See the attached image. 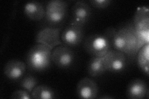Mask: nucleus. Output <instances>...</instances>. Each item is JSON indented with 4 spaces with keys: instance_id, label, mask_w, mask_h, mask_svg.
<instances>
[{
    "instance_id": "12",
    "label": "nucleus",
    "mask_w": 149,
    "mask_h": 99,
    "mask_svg": "<svg viewBox=\"0 0 149 99\" xmlns=\"http://www.w3.org/2000/svg\"><path fill=\"white\" fill-rule=\"evenodd\" d=\"M126 95L130 99H142L148 95V87L146 82L142 79H136L128 84Z\"/></svg>"
},
{
    "instance_id": "7",
    "label": "nucleus",
    "mask_w": 149,
    "mask_h": 99,
    "mask_svg": "<svg viewBox=\"0 0 149 99\" xmlns=\"http://www.w3.org/2000/svg\"><path fill=\"white\" fill-rule=\"evenodd\" d=\"M103 57L107 71L120 73L127 68L129 63L127 56L124 53L114 49L110 50Z\"/></svg>"
},
{
    "instance_id": "18",
    "label": "nucleus",
    "mask_w": 149,
    "mask_h": 99,
    "mask_svg": "<svg viewBox=\"0 0 149 99\" xmlns=\"http://www.w3.org/2000/svg\"><path fill=\"white\" fill-rule=\"evenodd\" d=\"M39 81L36 78L31 74L25 76L20 82V86L31 93L33 89L38 86Z\"/></svg>"
},
{
    "instance_id": "15",
    "label": "nucleus",
    "mask_w": 149,
    "mask_h": 99,
    "mask_svg": "<svg viewBox=\"0 0 149 99\" xmlns=\"http://www.w3.org/2000/svg\"><path fill=\"white\" fill-rule=\"evenodd\" d=\"M87 71L90 76L96 78L101 76L106 71L103 57L93 56L88 62Z\"/></svg>"
},
{
    "instance_id": "10",
    "label": "nucleus",
    "mask_w": 149,
    "mask_h": 99,
    "mask_svg": "<svg viewBox=\"0 0 149 99\" xmlns=\"http://www.w3.org/2000/svg\"><path fill=\"white\" fill-rule=\"evenodd\" d=\"M98 86L96 82L89 78L80 80L77 86V94L80 98L94 99L98 95Z\"/></svg>"
},
{
    "instance_id": "20",
    "label": "nucleus",
    "mask_w": 149,
    "mask_h": 99,
    "mask_svg": "<svg viewBox=\"0 0 149 99\" xmlns=\"http://www.w3.org/2000/svg\"><path fill=\"white\" fill-rule=\"evenodd\" d=\"M111 0H91L90 1L91 5L97 9H104L110 6Z\"/></svg>"
},
{
    "instance_id": "17",
    "label": "nucleus",
    "mask_w": 149,
    "mask_h": 99,
    "mask_svg": "<svg viewBox=\"0 0 149 99\" xmlns=\"http://www.w3.org/2000/svg\"><path fill=\"white\" fill-rule=\"evenodd\" d=\"M31 96L34 99H53L56 97L54 91L46 85L37 86L32 91Z\"/></svg>"
},
{
    "instance_id": "14",
    "label": "nucleus",
    "mask_w": 149,
    "mask_h": 99,
    "mask_svg": "<svg viewBox=\"0 0 149 99\" xmlns=\"http://www.w3.org/2000/svg\"><path fill=\"white\" fill-rule=\"evenodd\" d=\"M133 24L137 32L149 31V13L148 8L146 7L138 8L134 15Z\"/></svg>"
},
{
    "instance_id": "21",
    "label": "nucleus",
    "mask_w": 149,
    "mask_h": 99,
    "mask_svg": "<svg viewBox=\"0 0 149 99\" xmlns=\"http://www.w3.org/2000/svg\"><path fill=\"white\" fill-rule=\"evenodd\" d=\"M101 98H113V97H111L109 96H104V97H101Z\"/></svg>"
},
{
    "instance_id": "1",
    "label": "nucleus",
    "mask_w": 149,
    "mask_h": 99,
    "mask_svg": "<svg viewBox=\"0 0 149 99\" xmlns=\"http://www.w3.org/2000/svg\"><path fill=\"white\" fill-rule=\"evenodd\" d=\"M112 48L124 53L129 60L136 58L142 47L133 23H128L119 29L110 27L107 29Z\"/></svg>"
},
{
    "instance_id": "5",
    "label": "nucleus",
    "mask_w": 149,
    "mask_h": 99,
    "mask_svg": "<svg viewBox=\"0 0 149 99\" xmlns=\"http://www.w3.org/2000/svg\"><path fill=\"white\" fill-rule=\"evenodd\" d=\"M37 44L44 45L51 49L62 44L61 40V28L49 26L39 30L36 37Z\"/></svg>"
},
{
    "instance_id": "9",
    "label": "nucleus",
    "mask_w": 149,
    "mask_h": 99,
    "mask_svg": "<svg viewBox=\"0 0 149 99\" xmlns=\"http://www.w3.org/2000/svg\"><path fill=\"white\" fill-rule=\"evenodd\" d=\"M83 37V27L70 24H69L61 33L62 44L70 47H75L80 45Z\"/></svg>"
},
{
    "instance_id": "8",
    "label": "nucleus",
    "mask_w": 149,
    "mask_h": 99,
    "mask_svg": "<svg viewBox=\"0 0 149 99\" xmlns=\"http://www.w3.org/2000/svg\"><path fill=\"white\" fill-rule=\"evenodd\" d=\"M91 15L90 4L85 1H78L71 8V18L69 24L84 27L90 20Z\"/></svg>"
},
{
    "instance_id": "4",
    "label": "nucleus",
    "mask_w": 149,
    "mask_h": 99,
    "mask_svg": "<svg viewBox=\"0 0 149 99\" xmlns=\"http://www.w3.org/2000/svg\"><path fill=\"white\" fill-rule=\"evenodd\" d=\"M68 16V4L62 0H52L46 5L45 20L49 26L57 27L66 20Z\"/></svg>"
},
{
    "instance_id": "13",
    "label": "nucleus",
    "mask_w": 149,
    "mask_h": 99,
    "mask_svg": "<svg viewBox=\"0 0 149 99\" xmlns=\"http://www.w3.org/2000/svg\"><path fill=\"white\" fill-rule=\"evenodd\" d=\"M23 11L26 17L34 21L42 20L45 15V9L42 4L34 1L26 3L23 7Z\"/></svg>"
},
{
    "instance_id": "3",
    "label": "nucleus",
    "mask_w": 149,
    "mask_h": 99,
    "mask_svg": "<svg viewBox=\"0 0 149 99\" xmlns=\"http://www.w3.org/2000/svg\"><path fill=\"white\" fill-rule=\"evenodd\" d=\"M84 49L92 56L102 57L112 49L111 40L106 30L101 34L88 36L83 44Z\"/></svg>"
},
{
    "instance_id": "6",
    "label": "nucleus",
    "mask_w": 149,
    "mask_h": 99,
    "mask_svg": "<svg viewBox=\"0 0 149 99\" xmlns=\"http://www.w3.org/2000/svg\"><path fill=\"white\" fill-rule=\"evenodd\" d=\"M51 57L55 65L62 69L70 68L76 60V55L73 50L63 44L52 50Z\"/></svg>"
},
{
    "instance_id": "16",
    "label": "nucleus",
    "mask_w": 149,
    "mask_h": 99,
    "mask_svg": "<svg viewBox=\"0 0 149 99\" xmlns=\"http://www.w3.org/2000/svg\"><path fill=\"white\" fill-rule=\"evenodd\" d=\"M137 56L139 67L148 76L149 73V44L143 45L139 50Z\"/></svg>"
},
{
    "instance_id": "19",
    "label": "nucleus",
    "mask_w": 149,
    "mask_h": 99,
    "mask_svg": "<svg viewBox=\"0 0 149 99\" xmlns=\"http://www.w3.org/2000/svg\"><path fill=\"white\" fill-rule=\"evenodd\" d=\"M12 99H32L31 93L26 90H17L10 97Z\"/></svg>"
},
{
    "instance_id": "2",
    "label": "nucleus",
    "mask_w": 149,
    "mask_h": 99,
    "mask_svg": "<svg viewBox=\"0 0 149 99\" xmlns=\"http://www.w3.org/2000/svg\"><path fill=\"white\" fill-rule=\"evenodd\" d=\"M52 49L44 45L37 44L29 50L26 56L27 68L34 71H44L47 69L52 61Z\"/></svg>"
},
{
    "instance_id": "11",
    "label": "nucleus",
    "mask_w": 149,
    "mask_h": 99,
    "mask_svg": "<svg viewBox=\"0 0 149 99\" xmlns=\"http://www.w3.org/2000/svg\"><path fill=\"white\" fill-rule=\"evenodd\" d=\"M27 64L22 61L11 60L6 63L4 68V74L9 79L17 81L24 76Z\"/></svg>"
}]
</instances>
